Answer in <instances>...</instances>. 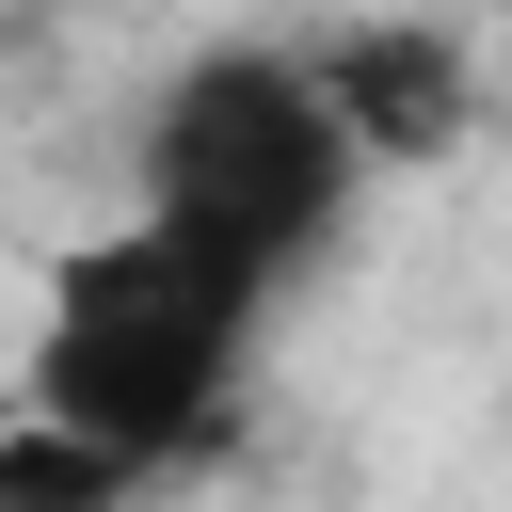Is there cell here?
<instances>
[{"label": "cell", "mask_w": 512, "mask_h": 512, "mask_svg": "<svg viewBox=\"0 0 512 512\" xmlns=\"http://www.w3.org/2000/svg\"><path fill=\"white\" fill-rule=\"evenodd\" d=\"M320 80H336L352 144L400 160V176L480 128V48H464L448 16H352V32H320Z\"/></svg>", "instance_id": "obj_3"}, {"label": "cell", "mask_w": 512, "mask_h": 512, "mask_svg": "<svg viewBox=\"0 0 512 512\" xmlns=\"http://www.w3.org/2000/svg\"><path fill=\"white\" fill-rule=\"evenodd\" d=\"M368 176H384V160L352 144L320 48H272V32L192 48V64L144 96V128H128V208H160V224L208 240V256H240L256 288H288V272L352 224Z\"/></svg>", "instance_id": "obj_2"}, {"label": "cell", "mask_w": 512, "mask_h": 512, "mask_svg": "<svg viewBox=\"0 0 512 512\" xmlns=\"http://www.w3.org/2000/svg\"><path fill=\"white\" fill-rule=\"evenodd\" d=\"M256 320H272V288H256L240 256L176 240L160 208H128L112 240H80V256L48 272V320H32L16 400L64 416V432H96L128 480H160V464H192V448L224 432Z\"/></svg>", "instance_id": "obj_1"}]
</instances>
